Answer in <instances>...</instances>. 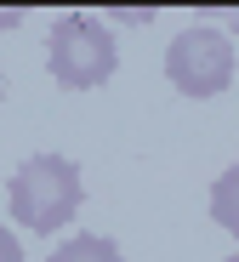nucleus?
<instances>
[{"instance_id": "3", "label": "nucleus", "mask_w": 239, "mask_h": 262, "mask_svg": "<svg viewBox=\"0 0 239 262\" xmlns=\"http://www.w3.org/2000/svg\"><path fill=\"white\" fill-rule=\"evenodd\" d=\"M165 80L182 97H222L233 85V40L211 23L177 29L165 46Z\"/></svg>"}, {"instance_id": "7", "label": "nucleus", "mask_w": 239, "mask_h": 262, "mask_svg": "<svg viewBox=\"0 0 239 262\" xmlns=\"http://www.w3.org/2000/svg\"><path fill=\"white\" fill-rule=\"evenodd\" d=\"M12 23H23V6H0V29H12Z\"/></svg>"}, {"instance_id": "9", "label": "nucleus", "mask_w": 239, "mask_h": 262, "mask_svg": "<svg viewBox=\"0 0 239 262\" xmlns=\"http://www.w3.org/2000/svg\"><path fill=\"white\" fill-rule=\"evenodd\" d=\"M233 29H239V12H233Z\"/></svg>"}, {"instance_id": "2", "label": "nucleus", "mask_w": 239, "mask_h": 262, "mask_svg": "<svg viewBox=\"0 0 239 262\" xmlns=\"http://www.w3.org/2000/svg\"><path fill=\"white\" fill-rule=\"evenodd\" d=\"M46 69L63 92H97L108 85V74L120 69V46L114 29L97 12H63L46 34Z\"/></svg>"}, {"instance_id": "1", "label": "nucleus", "mask_w": 239, "mask_h": 262, "mask_svg": "<svg viewBox=\"0 0 239 262\" xmlns=\"http://www.w3.org/2000/svg\"><path fill=\"white\" fill-rule=\"evenodd\" d=\"M80 205H85L80 165L63 160V154H29L6 183V211L29 234H57Z\"/></svg>"}, {"instance_id": "8", "label": "nucleus", "mask_w": 239, "mask_h": 262, "mask_svg": "<svg viewBox=\"0 0 239 262\" xmlns=\"http://www.w3.org/2000/svg\"><path fill=\"white\" fill-rule=\"evenodd\" d=\"M0 103H6V74H0Z\"/></svg>"}, {"instance_id": "4", "label": "nucleus", "mask_w": 239, "mask_h": 262, "mask_svg": "<svg viewBox=\"0 0 239 262\" xmlns=\"http://www.w3.org/2000/svg\"><path fill=\"white\" fill-rule=\"evenodd\" d=\"M211 223L239 239V165H228L222 177L211 183Z\"/></svg>"}, {"instance_id": "5", "label": "nucleus", "mask_w": 239, "mask_h": 262, "mask_svg": "<svg viewBox=\"0 0 239 262\" xmlns=\"http://www.w3.org/2000/svg\"><path fill=\"white\" fill-rule=\"evenodd\" d=\"M46 262H125L120 256V245L114 239H103V234H74V239H63Z\"/></svg>"}, {"instance_id": "10", "label": "nucleus", "mask_w": 239, "mask_h": 262, "mask_svg": "<svg viewBox=\"0 0 239 262\" xmlns=\"http://www.w3.org/2000/svg\"><path fill=\"white\" fill-rule=\"evenodd\" d=\"M228 262H239V256H228Z\"/></svg>"}, {"instance_id": "6", "label": "nucleus", "mask_w": 239, "mask_h": 262, "mask_svg": "<svg viewBox=\"0 0 239 262\" xmlns=\"http://www.w3.org/2000/svg\"><path fill=\"white\" fill-rule=\"evenodd\" d=\"M0 262H23V239H17L6 223H0Z\"/></svg>"}]
</instances>
